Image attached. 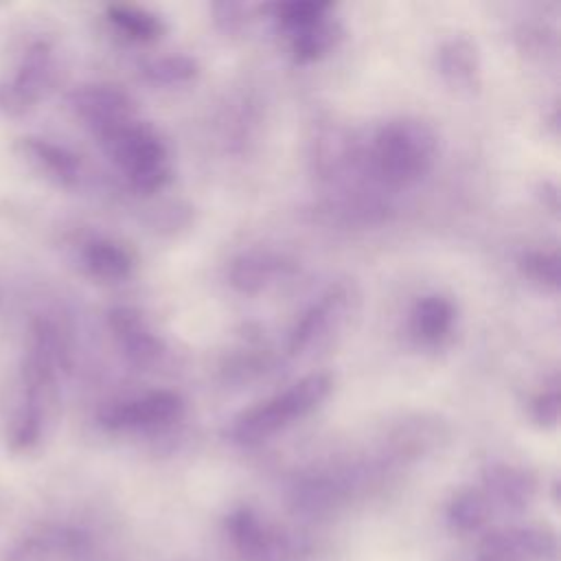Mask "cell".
Segmentation results:
<instances>
[{
  "label": "cell",
  "instance_id": "cell-1",
  "mask_svg": "<svg viewBox=\"0 0 561 561\" xmlns=\"http://www.w3.org/2000/svg\"><path fill=\"white\" fill-rule=\"evenodd\" d=\"M438 153L436 131L419 118L383 123L370 145V164L388 186H410L425 178Z\"/></svg>",
  "mask_w": 561,
  "mask_h": 561
},
{
  "label": "cell",
  "instance_id": "cell-2",
  "mask_svg": "<svg viewBox=\"0 0 561 561\" xmlns=\"http://www.w3.org/2000/svg\"><path fill=\"white\" fill-rule=\"evenodd\" d=\"M331 375L309 373L289 388L239 412L228 427V436L239 445L263 443L322 405V401L331 394Z\"/></svg>",
  "mask_w": 561,
  "mask_h": 561
},
{
  "label": "cell",
  "instance_id": "cell-3",
  "mask_svg": "<svg viewBox=\"0 0 561 561\" xmlns=\"http://www.w3.org/2000/svg\"><path fill=\"white\" fill-rule=\"evenodd\" d=\"M99 140L138 193H156L169 182V149L149 123L134 118Z\"/></svg>",
  "mask_w": 561,
  "mask_h": 561
},
{
  "label": "cell",
  "instance_id": "cell-4",
  "mask_svg": "<svg viewBox=\"0 0 561 561\" xmlns=\"http://www.w3.org/2000/svg\"><path fill=\"white\" fill-rule=\"evenodd\" d=\"M184 414V399L173 390H153L140 397L110 403L101 410L99 423L105 430H153L178 421Z\"/></svg>",
  "mask_w": 561,
  "mask_h": 561
},
{
  "label": "cell",
  "instance_id": "cell-5",
  "mask_svg": "<svg viewBox=\"0 0 561 561\" xmlns=\"http://www.w3.org/2000/svg\"><path fill=\"white\" fill-rule=\"evenodd\" d=\"M75 114L101 138L134 121L131 96L114 83H85L70 94Z\"/></svg>",
  "mask_w": 561,
  "mask_h": 561
},
{
  "label": "cell",
  "instance_id": "cell-6",
  "mask_svg": "<svg viewBox=\"0 0 561 561\" xmlns=\"http://www.w3.org/2000/svg\"><path fill=\"white\" fill-rule=\"evenodd\" d=\"M53 77V53L46 42H35L24 50L15 75L0 88V107L7 114H24L48 90Z\"/></svg>",
  "mask_w": 561,
  "mask_h": 561
},
{
  "label": "cell",
  "instance_id": "cell-7",
  "mask_svg": "<svg viewBox=\"0 0 561 561\" xmlns=\"http://www.w3.org/2000/svg\"><path fill=\"white\" fill-rule=\"evenodd\" d=\"M107 327L116 346L136 368H151L164 355L162 337L151 329L145 316L134 307H114L107 313Z\"/></svg>",
  "mask_w": 561,
  "mask_h": 561
},
{
  "label": "cell",
  "instance_id": "cell-8",
  "mask_svg": "<svg viewBox=\"0 0 561 561\" xmlns=\"http://www.w3.org/2000/svg\"><path fill=\"white\" fill-rule=\"evenodd\" d=\"M348 309V294L342 287L329 289L316 300L291 327L287 348L294 355L305 353L313 344L322 342L331 329H335Z\"/></svg>",
  "mask_w": 561,
  "mask_h": 561
},
{
  "label": "cell",
  "instance_id": "cell-9",
  "mask_svg": "<svg viewBox=\"0 0 561 561\" xmlns=\"http://www.w3.org/2000/svg\"><path fill=\"white\" fill-rule=\"evenodd\" d=\"M228 530L243 561H289L287 543L254 511H234L228 519Z\"/></svg>",
  "mask_w": 561,
  "mask_h": 561
},
{
  "label": "cell",
  "instance_id": "cell-10",
  "mask_svg": "<svg viewBox=\"0 0 561 561\" xmlns=\"http://www.w3.org/2000/svg\"><path fill=\"white\" fill-rule=\"evenodd\" d=\"M482 543L497 548L515 561H557L559 541L548 526H511L489 533Z\"/></svg>",
  "mask_w": 561,
  "mask_h": 561
},
{
  "label": "cell",
  "instance_id": "cell-11",
  "mask_svg": "<svg viewBox=\"0 0 561 561\" xmlns=\"http://www.w3.org/2000/svg\"><path fill=\"white\" fill-rule=\"evenodd\" d=\"M436 70L443 81L462 94H471L480 85L478 46L465 35H451L436 48Z\"/></svg>",
  "mask_w": 561,
  "mask_h": 561
},
{
  "label": "cell",
  "instance_id": "cell-12",
  "mask_svg": "<svg viewBox=\"0 0 561 561\" xmlns=\"http://www.w3.org/2000/svg\"><path fill=\"white\" fill-rule=\"evenodd\" d=\"M291 261L276 252L250 250L232 259L228 280L241 294H259L291 274Z\"/></svg>",
  "mask_w": 561,
  "mask_h": 561
},
{
  "label": "cell",
  "instance_id": "cell-13",
  "mask_svg": "<svg viewBox=\"0 0 561 561\" xmlns=\"http://www.w3.org/2000/svg\"><path fill=\"white\" fill-rule=\"evenodd\" d=\"M482 482L489 502H497L511 511L526 508L537 495V478L517 465L493 462L482 471Z\"/></svg>",
  "mask_w": 561,
  "mask_h": 561
},
{
  "label": "cell",
  "instance_id": "cell-14",
  "mask_svg": "<svg viewBox=\"0 0 561 561\" xmlns=\"http://www.w3.org/2000/svg\"><path fill=\"white\" fill-rule=\"evenodd\" d=\"M15 149L26 164H31L39 175L57 184L70 186L79 180L81 160L61 145H55L46 138L28 136V138H22Z\"/></svg>",
  "mask_w": 561,
  "mask_h": 561
},
{
  "label": "cell",
  "instance_id": "cell-15",
  "mask_svg": "<svg viewBox=\"0 0 561 561\" xmlns=\"http://www.w3.org/2000/svg\"><path fill=\"white\" fill-rule=\"evenodd\" d=\"M456 320V307L440 294L421 296L410 311V331L423 344H440Z\"/></svg>",
  "mask_w": 561,
  "mask_h": 561
},
{
  "label": "cell",
  "instance_id": "cell-16",
  "mask_svg": "<svg viewBox=\"0 0 561 561\" xmlns=\"http://www.w3.org/2000/svg\"><path fill=\"white\" fill-rule=\"evenodd\" d=\"M83 267L90 276L107 283L125 280L134 270L131 252L112 239H92L81 250Z\"/></svg>",
  "mask_w": 561,
  "mask_h": 561
},
{
  "label": "cell",
  "instance_id": "cell-17",
  "mask_svg": "<svg viewBox=\"0 0 561 561\" xmlns=\"http://www.w3.org/2000/svg\"><path fill=\"white\" fill-rule=\"evenodd\" d=\"M491 515V502L484 491L462 489L447 504V522L456 533L480 530Z\"/></svg>",
  "mask_w": 561,
  "mask_h": 561
},
{
  "label": "cell",
  "instance_id": "cell-18",
  "mask_svg": "<svg viewBox=\"0 0 561 561\" xmlns=\"http://www.w3.org/2000/svg\"><path fill=\"white\" fill-rule=\"evenodd\" d=\"M340 37V28L331 18H324L307 28H300L296 33H289V46H291V57L300 64L320 59L327 55Z\"/></svg>",
  "mask_w": 561,
  "mask_h": 561
},
{
  "label": "cell",
  "instance_id": "cell-19",
  "mask_svg": "<svg viewBox=\"0 0 561 561\" xmlns=\"http://www.w3.org/2000/svg\"><path fill=\"white\" fill-rule=\"evenodd\" d=\"M107 20L129 39L136 42H153L164 33L162 20L142 9V7H129V4H112L107 9Z\"/></svg>",
  "mask_w": 561,
  "mask_h": 561
},
{
  "label": "cell",
  "instance_id": "cell-20",
  "mask_svg": "<svg viewBox=\"0 0 561 561\" xmlns=\"http://www.w3.org/2000/svg\"><path fill=\"white\" fill-rule=\"evenodd\" d=\"M199 72L197 61L191 55L171 53L162 57H153L142 66V75L149 83L156 85H180L195 79Z\"/></svg>",
  "mask_w": 561,
  "mask_h": 561
},
{
  "label": "cell",
  "instance_id": "cell-21",
  "mask_svg": "<svg viewBox=\"0 0 561 561\" xmlns=\"http://www.w3.org/2000/svg\"><path fill=\"white\" fill-rule=\"evenodd\" d=\"M272 11H274V18L278 20L283 31L296 33L300 28H307V26L329 18L331 4L329 2H313V0H291V2L274 4Z\"/></svg>",
  "mask_w": 561,
  "mask_h": 561
},
{
  "label": "cell",
  "instance_id": "cell-22",
  "mask_svg": "<svg viewBox=\"0 0 561 561\" xmlns=\"http://www.w3.org/2000/svg\"><path fill=\"white\" fill-rule=\"evenodd\" d=\"M519 270L533 283L557 289L561 276V259L554 250H528L519 256Z\"/></svg>",
  "mask_w": 561,
  "mask_h": 561
},
{
  "label": "cell",
  "instance_id": "cell-23",
  "mask_svg": "<svg viewBox=\"0 0 561 561\" xmlns=\"http://www.w3.org/2000/svg\"><path fill=\"white\" fill-rule=\"evenodd\" d=\"M559 408H561V397H559V379L557 375L552 381L541 388L533 401H530V416L539 427H554L559 421Z\"/></svg>",
  "mask_w": 561,
  "mask_h": 561
},
{
  "label": "cell",
  "instance_id": "cell-24",
  "mask_svg": "<svg viewBox=\"0 0 561 561\" xmlns=\"http://www.w3.org/2000/svg\"><path fill=\"white\" fill-rule=\"evenodd\" d=\"M213 11H215V22L226 33L239 31L248 15V7L239 4V2H219L213 7Z\"/></svg>",
  "mask_w": 561,
  "mask_h": 561
},
{
  "label": "cell",
  "instance_id": "cell-25",
  "mask_svg": "<svg viewBox=\"0 0 561 561\" xmlns=\"http://www.w3.org/2000/svg\"><path fill=\"white\" fill-rule=\"evenodd\" d=\"M539 195H541V199H543V204L552 210V213H557V208H559V193H557V186H554V182H541L539 184Z\"/></svg>",
  "mask_w": 561,
  "mask_h": 561
},
{
  "label": "cell",
  "instance_id": "cell-26",
  "mask_svg": "<svg viewBox=\"0 0 561 561\" xmlns=\"http://www.w3.org/2000/svg\"><path fill=\"white\" fill-rule=\"evenodd\" d=\"M480 561H515V559L504 554V552H500L497 548L480 543Z\"/></svg>",
  "mask_w": 561,
  "mask_h": 561
}]
</instances>
